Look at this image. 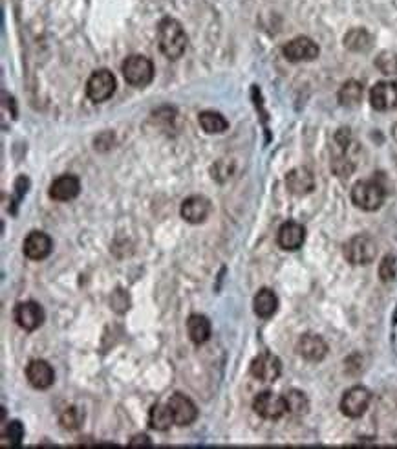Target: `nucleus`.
<instances>
[{"label": "nucleus", "instance_id": "23", "mask_svg": "<svg viewBox=\"0 0 397 449\" xmlns=\"http://www.w3.org/2000/svg\"><path fill=\"white\" fill-rule=\"evenodd\" d=\"M174 425V418L167 404H156L149 413V427L154 431H167V429Z\"/></svg>", "mask_w": 397, "mask_h": 449}, {"label": "nucleus", "instance_id": "27", "mask_svg": "<svg viewBox=\"0 0 397 449\" xmlns=\"http://www.w3.org/2000/svg\"><path fill=\"white\" fill-rule=\"evenodd\" d=\"M24 439V427L20 422H10L2 427V440H10V446H19Z\"/></svg>", "mask_w": 397, "mask_h": 449}, {"label": "nucleus", "instance_id": "16", "mask_svg": "<svg viewBox=\"0 0 397 449\" xmlns=\"http://www.w3.org/2000/svg\"><path fill=\"white\" fill-rule=\"evenodd\" d=\"M278 246L286 252H297L301 250L304 240H306V229L298 222L282 224L277 235Z\"/></svg>", "mask_w": 397, "mask_h": 449}, {"label": "nucleus", "instance_id": "11", "mask_svg": "<svg viewBox=\"0 0 397 449\" xmlns=\"http://www.w3.org/2000/svg\"><path fill=\"white\" fill-rule=\"evenodd\" d=\"M180 213L189 224H201L205 222L212 213V204L209 198L194 195V197H189L183 200Z\"/></svg>", "mask_w": 397, "mask_h": 449}, {"label": "nucleus", "instance_id": "22", "mask_svg": "<svg viewBox=\"0 0 397 449\" xmlns=\"http://www.w3.org/2000/svg\"><path fill=\"white\" fill-rule=\"evenodd\" d=\"M198 122H200V126L207 134H221V132H226L229 129V122L221 116L220 112L214 111L201 112L198 116Z\"/></svg>", "mask_w": 397, "mask_h": 449}, {"label": "nucleus", "instance_id": "21", "mask_svg": "<svg viewBox=\"0 0 397 449\" xmlns=\"http://www.w3.org/2000/svg\"><path fill=\"white\" fill-rule=\"evenodd\" d=\"M253 308H255V313H257L258 318H273L278 308V299L275 295V292L269 290V288H262L260 292L255 295V299H253Z\"/></svg>", "mask_w": 397, "mask_h": 449}, {"label": "nucleus", "instance_id": "18", "mask_svg": "<svg viewBox=\"0 0 397 449\" xmlns=\"http://www.w3.org/2000/svg\"><path fill=\"white\" fill-rule=\"evenodd\" d=\"M53 243L51 238L42 231H31L24 240V255L31 261H42L51 253Z\"/></svg>", "mask_w": 397, "mask_h": 449}, {"label": "nucleus", "instance_id": "17", "mask_svg": "<svg viewBox=\"0 0 397 449\" xmlns=\"http://www.w3.org/2000/svg\"><path fill=\"white\" fill-rule=\"evenodd\" d=\"M79 178L74 177V174H62V177L56 178L50 186V198H53L57 202H70L79 195Z\"/></svg>", "mask_w": 397, "mask_h": 449}, {"label": "nucleus", "instance_id": "26", "mask_svg": "<svg viewBox=\"0 0 397 449\" xmlns=\"http://www.w3.org/2000/svg\"><path fill=\"white\" fill-rule=\"evenodd\" d=\"M284 398L287 402V413L297 414V416L307 413L310 404H307V398L304 393H301V391H289Z\"/></svg>", "mask_w": 397, "mask_h": 449}, {"label": "nucleus", "instance_id": "24", "mask_svg": "<svg viewBox=\"0 0 397 449\" xmlns=\"http://www.w3.org/2000/svg\"><path fill=\"white\" fill-rule=\"evenodd\" d=\"M372 35L366 30H362V28L350 30L344 35V46L352 51H368L372 48Z\"/></svg>", "mask_w": 397, "mask_h": 449}, {"label": "nucleus", "instance_id": "10", "mask_svg": "<svg viewBox=\"0 0 397 449\" xmlns=\"http://www.w3.org/2000/svg\"><path fill=\"white\" fill-rule=\"evenodd\" d=\"M13 318L22 330L33 332L44 323V310L35 301H26V303L17 304L15 310H13Z\"/></svg>", "mask_w": 397, "mask_h": 449}, {"label": "nucleus", "instance_id": "6", "mask_svg": "<svg viewBox=\"0 0 397 449\" xmlns=\"http://www.w3.org/2000/svg\"><path fill=\"white\" fill-rule=\"evenodd\" d=\"M116 92V77L108 70L94 72L86 83V96L94 103H103L110 99Z\"/></svg>", "mask_w": 397, "mask_h": 449}, {"label": "nucleus", "instance_id": "8", "mask_svg": "<svg viewBox=\"0 0 397 449\" xmlns=\"http://www.w3.org/2000/svg\"><path fill=\"white\" fill-rule=\"evenodd\" d=\"M249 373H251L253 378H257L258 382L273 384V382H277V379L280 378L282 361L275 354L262 352L251 361Z\"/></svg>", "mask_w": 397, "mask_h": 449}, {"label": "nucleus", "instance_id": "2", "mask_svg": "<svg viewBox=\"0 0 397 449\" xmlns=\"http://www.w3.org/2000/svg\"><path fill=\"white\" fill-rule=\"evenodd\" d=\"M385 198L387 189L379 180H359L352 187V202L362 211H378Z\"/></svg>", "mask_w": 397, "mask_h": 449}, {"label": "nucleus", "instance_id": "4", "mask_svg": "<svg viewBox=\"0 0 397 449\" xmlns=\"http://www.w3.org/2000/svg\"><path fill=\"white\" fill-rule=\"evenodd\" d=\"M121 72H123L125 81L132 86H137V88L151 85L152 79H154V65L145 56L126 57L123 66H121Z\"/></svg>", "mask_w": 397, "mask_h": 449}, {"label": "nucleus", "instance_id": "1", "mask_svg": "<svg viewBox=\"0 0 397 449\" xmlns=\"http://www.w3.org/2000/svg\"><path fill=\"white\" fill-rule=\"evenodd\" d=\"M158 42H160L161 54L167 59L178 61L187 50V35L183 26L176 19L165 17L158 26Z\"/></svg>", "mask_w": 397, "mask_h": 449}, {"label": "nucleus", "instance_id": "28", "mask_svg": "<svg viewBox=\"0 0 397 449\" xmlns=\"http://www.w3.org/2000/svg\"><path fill=\"white\" fill-rule=\"evenodd\" d=\"M375 65H378V68L382 72V74H387V76H396L397 54H394V51H382L381 56L378 57Z\"/></svg>", "mask_w": 397, "mask_h": 449}, {"label": "nucleus", "instance_id": "9", "mask_svg": "<svg viewBox=\"0 0 397 449\" xmlns=\"http://www.w3.org/2000/svg\"><path fill=\"white\" fill-rule=\"evenodd\" d=\"M319 44L310 37H297L287 44H284L282 54L287 61L292 63H302V61H313L319 57Z\"/></svg>", "mask_w": 397, "mask_h": 449}, {"label": "nucleus", "instance_id": "14", "mask_svg": "<svg viewBox=\"0 0 397 449\" xmlns=\"http://www.w3.org/2000/svg\"><path fill=\"white\" fill-rule=\"evenodd\" d=\"M26 378H28L31 387L44 391V389H50L53 385L56 373H53L51 365L48 361H44V359H33L26 367Z\"/></svg>", "mask_w": 397, "mask_h": 449}, {"label": "nucleus", "instance_id": "5", "mask_svg": "<svg viewBox=\"0 0 397 449\" xmlns=\"http://www.w3.org/2000/svg\"><path fill=\"white\" fill-rule=\"evenodd\" d=\"M370 402H372V393L362 385H355L342 394L341 413L348 418H361L370 407Z\"/></svg>", "mask_w": 397, "mask_h": 449}, {"label": "nucleus", "instance_id": "15", "mask_svg": "<svg viewBox=\"0 0 397 449\" xmlns=\"http://www.w3.org/2000/svg\"><path fill=\"white\" fill-rule=\"evenodd\" d=\"M297 352L301 358L307 359V361H322L328 354V345L321 336L304 334L297 341Z\"/></svg>", "mask_w": 397, "mask_h": 449}, {"label": "nucleus", "instance_id": "7", "mask_svg": "<svg viewBox=\"0 0 397 449\" xmlns=\"http://www.w3.org/2000/svg\"><path fill=\"white\" fill-rule=\"evenodd\" d=\"M253 411L266 420H278L287 413V402L275 393H260L253 400Z\"/></svg>", "mask_w": 397, "mask_h": 449}, {"label": "nucleus", "instance_id": "12", "mask_svg": "<svg viewBox=\"0 0 397 449\" xmlns=\"http://www.w3.org/2000/svg\"><path fill=\"white\" fill-rule=\"evenodd\" d=\"M169 409H171L172 418H174V425H191L194 420L198 418V407L194 405L191 398H187L183 394H174L167 402Z\"/></svg>", "mask_w": 397, "mask_h": 449}, {"label": "nucleus", "instance_id": "31", "mask_svg": "<svg viewBox=\"0 0 397 449\" xmlns=\"http://www.w3.org/2000/svg\"><path fill=\"white\" fill-rule=\"evenodd\" d=\"M128 446H132V448H136V446H149V448H151L152 442L146 434H136V436L130 440V444Z\"/></svg>", "mask_w": 397, "mask_h": 449}, {"label": "nucleus", "instance_id": "29", "mask_svg": "<svg viewBox=\"0 0 397 449\" xmlns=\"http://www.w3.org/2000/svg\"><path fill=\"white\" fill-rule=\"evenodd\" d=\"M81 422H83V414H81L76 407L66 409L65 413L60 414V425L65 429H68V431L79 429Z\"/></svg>", "mask_w": 397, "mask_h": 449}, {"label": "nucleus", "instance_id": "25", "mask_svg": "<svg viewBox=\"0 0 397 449\" xmlns=\"http://www.w3.org/2000/svg\"><path fill=\"white\" fill-rule=\"evenodd\" d=\"M337 97L342 106H357L362 99V85L355 79H350L339 88Z\"/></svg>", "mask_w": 397, "mask_h": 449}, {"label": "nucleus", "instance_id": "19", "mask_svg": "<svg viewBox=\"0 0 397 449\" xmlns=\"http://www.w3.org/2000/svg\"><path fill=\"white\" fill-rule=\"evenodd\" d=\"M286 186L292 195L304 197V195H307V193H312L315 189V178H313V172L310 169L297 167V169L287 172Z\"/></svg>", "mask_w": 397, "mask_h": 449}, {"label": "nucleus", "instance_id": "20", "mask_svg": "<svg viewBox=\"0 0 397 449\" xmlns=\"http://www.w3.org/2000/svg\"><path fill=\"white\" fill-rule=\"evenodd\" d=\"M187 334L194 345H203L211 338V321L201 316V313H192L187 319Z\"/></svg>", "mask_w": 397, "mask_h": 449}, {"label": "nucleus", "instance_id": "30", "mask_svg": "<svg viewBox=\"0 0 397 449\" xmlns=\"http://www.w3.org/2000/svg\"><path fill=\"white\" fill-rule=\"evenodd\" d=\"M379 279L382 283H392L396 279V259L392 255H387L379 264Z\"/></svg>", "mask_w": 397, "mask_h": 449}, {"label": "nucleus", "instance_id": "3", "mask_svg": "<svg viewBox=\"0 0 397 449\" xmlns=\"http://www.w3.org/2000/svg\"><path fill=\"white\" fill-rule=\"evenodd\" d=\"M342 253L353 266H366L378 257V244L370 235H355L342 246Z\"/></svg>", "mask_w": 397, "mask_h": 449}, {"label": "nucleus", "instance_id": "13", "mask_svg": "<svg viewBox=\"0 0 397 449\" xmlns=\"http://www.w3.org/2000/svg\"><path fill=\"white\" fill-rule=\"evenodd\" d=\"M370 103L375 111L387 112L397 108V83L381 81L375 83L370 90Z\"/></svg>", "mask_w": 397, "mask_h": 449}]
</instances>
